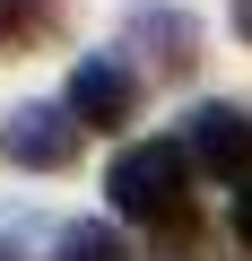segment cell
Returning a JSON list of instances; mask_svg holds the SVG:
<instances>
[{"instance_id":"obj_1","label":"cell","mask_w":252,"mask_h":261,"mask_svg":"<svg viewBox=\"0 0 252 261\" xmlns=\"http://www.w3.org/2000/svg\"><path fill=\"white\" fill-rule=\"evenodd\" d=\"M191 148L183 140H131L113 166H104V192L122 218H139L165 252H191L200 244V209H191Z\"/></svg>"},{"instance_id":"obj_2","label":"cell","mask_w":252,"mask_h":261,"mask_svg":"<svg viewBox=\"0 0 252 261\" xmlns=\"http://www.w3.org/2000/svg\"><path fill=\"white\" fill-rule=\"evenodd\" d=\"M78 113L70 105H18L9 122H0V157L9 166H26V174H61V166H78Z\"/></svg>"},{"instance_id":"obj_3","label":"cell","mask_w":252,"mask_h":261,"mask_svg":"<svg viewBox=\"0 0 252 261\" xmlns=\"http://www.w3.org/2000/svg\"><path fill=\"white\" fill-rule=\"evenodd\" d=\"M183 148H191L200 174L252 192V113H243V105H200V113L183 122Z\"/></svg>"},{"instance_id":"obj_4","label":"cell","mask_w":252,"mask_h":261,"mask_svg":"<svg viewBox=\"0 0 252 261\" xmlns=\"http://www.w3.org/2000/svg\"><path fill=\"white\" fill-rule=\"evenodd\" d=\"M70 113H78V130H122L139 113V70L131 61H113V53H87L78 70H70V96H61Z\"/></svg>"},{"instance_id":"obj_5","label":"cell","mask_w":252,"mask_h":261,"mask_svg":"<svg viewBox=\"0 0 252 261\" xmlns=\"http://www.w3.org/2000/svg\"><path fill=\"white\" fill-rule=\"evenodd\" d=\"M131 35L139 53H148V70L157 79H191V61H200V18H183V9H165V0H148V9H131Z\"/></svg>"},{"instance_id":"obj_6","label":"cell","mask_w":252,"mask_h":261,"mask_svg":"<svg viewBox=\"0 0 252 261\" xmlns=\"http://www.w3.org/2000/svg\"><path fill=\"white\" fill-rule=\"evenodd\" d=\"M52 0H0V61H9V53H26V44H44L52 35Z\"/></svg>"},{"instance_id":"obj_7","label":"cell","mask_w":252,"mask_h":261,"mask_svg":"<svg viewBox=\"0 0 252 261\" xmlns=\"http://www.w3.org/2000/svg\"><path fill=\"white\" fill-rule=\"evenodd\" d=\"M61 261H131V252H122L113 226H70L61 235Z\"/></svg>"},{"instance_id":"obj_8","label":"cell","mask_w":252,"mask_h":261,"mask_svg":"<svg viewBox=\"0 0 252 261\" xmlns=\"http://www.w3.org/2000/svg\"><path fill=\"white\" fill-rule=\"evenodd\" d=\"M235 27H243V35H252V0H235Z\"/></svg>"}]
</instances>
